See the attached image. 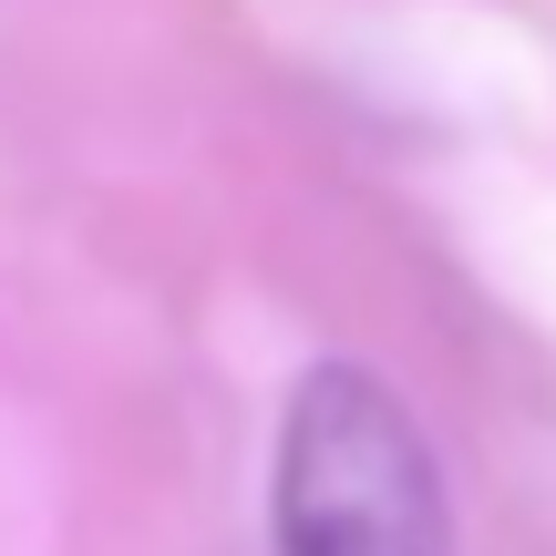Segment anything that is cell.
<instances>
[{
    "label": "cell",
    "mask_w": 556,
    "mask_h": 556,
    "mask_svg": "<svg viewBox=\"0 0 556 556\" xmlns=\"http://www.w3.org/2000/svg\"><path fill=\"white\" fill-rule=\"evenodd\" d=\"M268 546L278 556H454L443 464L381 371H361V361L299 371L268 454Z\"/></svg>",
    "instance_id": "6da1fadb"
}]
</instances>
